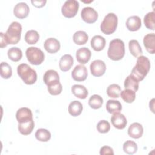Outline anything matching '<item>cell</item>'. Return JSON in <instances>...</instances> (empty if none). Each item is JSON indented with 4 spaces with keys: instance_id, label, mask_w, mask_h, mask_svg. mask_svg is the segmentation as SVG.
<instances>
[{
    "instance_id": "35",
    "label": "cell",
    "mask_w": 155,
    "mask_h": 155,
    "mask_svg": "<svg viewBox=\"0 0 155 155\" xmlns=\"http://www.w3.org/2000/svg\"><path fill=\"white\" fill-rule=\"evenodd\" d=\"M122 99L127 103H132L136 98V92L130 89H125L121 91Z\"/></svg>"
},
{
    "instance_id": "33",
    "label": "cell",
    "mask_w": 155,
    "mask_h": 155,
    "mask_svg": "<svg viewBox=\"0 0 155 155\" xmlns=\"http://www.w3.org/2000/svg\"><path fill=\"white\" fill-rule=\"evenodd\" d=\"M121 93L120 87L116 84L110 85L107 89V95L112 98H117L119 97Z\"/></svg>"
},
{
    "instance_id": "41",
    "label": "cell",
    "mask_w": 155,
    "mask_h": 155,
    "mask_svg": "<svg viewBox=\"0 0 155 155\" xmlns=\"http://www.w3.org/2000/svg\"><path fill=\"white\" fill-rule=\"evenodd\" d=\"M32 4L35 6L36 7H38V8H41V7H42L43 6L45 5L47 1L45 0H41V1H31Z\"/></svg>"
},
{
    "instance_id": "27",
    "label": "cell",
    "mask_w": 155,
    "mask_h": 155,
    "mask_svg": "<svg viewBox=\"0 0 155 155\" xmlns=\"http://www.w3.org/2000/svg\"><path fill=\"white\" fill-rule=\"evenodd\" d=\"M106 109L109 113L113 114L122 110V105L119 101L110 99L106 103Z\"/></svg>"
},
{
    "instance_id": "9",
    "label": "cell",
    "mask_w": 155,
    "mask_h": 155,
    "mask_svg": "<svg viewBox=\"0 0 155 155\" xmlns=\"http://www.w3.org/2000/svg\"><path fill=\"white\" fill-rule=\"evenodd\" d=\"M90 68L93 76L99 77L105 73L106 70V65L102 60L97 59L93 61L90 64Z\"/></svg>"
},
{
    "instance_id": "42",
    "label": "cell",
    "mask_w": 155,
    "mask_h": 155,
    "mask_svg": "<svg viewBox=\"0 0 155 155\" xmlns=\"http://www.w3.org/2000/svg\"><path fill=\"white\" fill-rule=\"evenodd\" d=\"M0 35H1V41H0V45H1V48H4L7 45L5 43V39L4 38V35H3V33L1 32L0 33Z\"/></svg>"
},
{
    "instance_id": "31",
    "label": "cell",
    "mask_w": 155,
    "mask_h": 155,
    "mask_svg": "<svg viewBox=\"0 0 155 155\" xmlns=\"http://www.w3.org/2000/svg\"><path fill=\"white\" fill-rule=\"evenodd\" d=\"M24 39L27 44H35L38 41L39 39V35L37 31L30 30L27 31L25 35Z\"/></svg>"
},
{
    "instance_id": "24",
    "label": "cell",
    "mask_w": 155,
    "mask_h": 155,
    "mask_svg": "<svg viewBox=\"0 0 155 155\" xmlns=\"http://www.w3.org/2000/svg\"><path fill=\"white\" fill-rule=\"evenodd\" d=\"M128 47L131 54L136 58L141 56L143 53L142 48L137 40H130L128 43Z\"/></svg>"
},
{
    "instance_id": "2",
    "label": "cell",
    "mask_w": 155,
    "mask_h": 155,
    "mask_svg": "<svg viewBox=\"0 0 155 155\" xmlns=\"http://www.w3.org/2000/svg\"><path fill=\"white\" fill-rule=\"evenodd\" d=\"M108 56L113 61H119L125 55V45L120 39H114L110 41L107 52Z\"/></svg>"
},
{
    "instance_id": "7",
    "label": "cell",
    "mask_w": 155,
    "mask_h": 155,
    "mask_svg": "<svg viewBox=\"0 0 155 155\" xmlns=\"http://www.w3.org/2000/svg\"><path fill=\"white\" fill-rule=\"evenodd\" d=\"M79 4L76 0H67L63 4L61 12L62 15L68 18H71L76 16L78 12Z\"/></svg>"
},
{
    "instance_id": "20",
    "label": "cell",
    "mask_w": 155,
    "mask_h": 155,
    "mask_svg": "<svg viewBox=\"0 0 155 155\" xmlns=\"http://www.w3.org/2000/svg\"><path fill=\"white\" fill-rule=\"evenodd\" d=\"M92 48L97 51L103 50L105 46L106 41L104 37L100 35L94 36L90 41Z\"/></svg>"
},
{
    "instance_id": "1",
    "label": "cell",
    "mask_w": 155,
    "mask_h": 155,
    "mask_svg": "<svg viewBox=\"0 0 155 155\" xmlns=\"http://www.w3.org/2000/svg\"><path fill=\"white\" fill-rule=\"evenodd\" d=\"M150 69V62L148 58L141 55L137 58L136 65L133 68L131 74L139 82L145 78Z\"/></svg>"
},
{
    "instance_id": "36",
    "label": "cell",
    "mask_w": 155,
    "mask_h": 155,
    "mask_svg": "<svg viewBox=\"0 0 155 155\" xmlns=\"http://www.w3.org/2000/svg\"><path fill=\"white\" fill-rule=\"evenodd\" d=\"M123 150L128 154H133L137 150V145L134 141L127 140L123 145Z\"/></svg>"
},
{
    "instance_id": "21",
    "label": "cell",
    "mask_w": 155,
    "mask_h": 155,
    "mask_svg": "<svg viewBox=\"0 0 155 155\" xmlns=\"http://www.w3.org/2000/svg\"><path fill=\"white\" fill-rule=\"evenodd\" d=\"M73 64V58L68 54L62 56L59 60V68L62 71H68Z\"/></svg>"
},
{
    "instance_id": "38",
    "label": "cell",
    "mask_w": 155,
    "mask_h": 155,
    "mask_svg": "<svg viewBox=\"0 0 155 155\" xmlns=\"http://www.w3.org/2000/svg\"><path fill=\"white\" fill-rule=\"evenodd\" d=\"M96 128L99 133H106L110 131V124L107 120H101L97 123Z\"/></svg>"
},
{
    "instance_id": "37",
    "label": "cell",
    "mask_w": 155,
    "mask_h": 155,
    "mask_svg": "<svg viewBox=\"0 0 155 155\" xmlns=\"http://www.w3.org/2000/svg\"><path fill=\"white\" fill-rule=\"evenodd\" d=\"M1 76L4 79H8L12 76V70L10 65L5 62H2L1 63Z\"/></svg>"
},
{
    "instance_id": "30",
    "label": "cell",
    "mask_w": 155,
    "mask_h": 155,
    "mask_svg": "<svg viewBox=\"0 0 155 155\" xmlns=\"http://www.w3.org/2000/svg\"><path fill=\"white\" fill-rule=\"evenodd\" d=\"M155 13L154 12H150L147 13L143 19V22L145 27L150 30H154L155 25Z\"/></svg>"
},
{
    "instance_id": "25",
    "label": "cell",
    "mask_w": 155,
    "mask_h": 155,
    "mask_svg": "<svg viewBox=\"0 0 155 155\" xmlns=\"http://www.w3.org/2000/svg\"><path fill=\"white\" fill-rule=\"evenodd\" d=\"M82 104L78 101H73L68 105V113L73 116L80 115L82 111Z\"/></svg>"
},
{
    "instance_id": "23",
    "label": "cell",
    "mask_w": 155,
    "mask_h": 155,
    "mask_svg": "<svg viewBox=\"0 0 155 155\" xmlns=\"http://www.w3.org/2000/svg\"><path fill=\"white\" fill-rule=\"evenodd\" d=\"M34 127L35 123L33 119H32L27 122L19 123L18 130L23 135H28L32 132Z\"/></svg>"
},
{
    "instance_id": "5",
    "label": "cell",
    "mask_w": 155,
    "mask_h": 155,
    "mask_svg": "<svg viewBox=\"0 0 155 155\" xmlns=\"http://www.w3.org/2000/svg\"><path fill=\"white\" fill-rule=\"evenodd\" d=\"M118 19L114 13H108L102 21L100 28L102 32L105 35H110L114 33L117 28Z\"/></svg>"
},
{
    "instance_id": "39",
    "label": "cell",
    "mask_w": 155,
    "mask_h": 155,
    "mask_svg": "<svg viewBox=\"0 0 155 155\" xmlns=\"http://www.w3.org/2000/svg\"><path fill=\"white\" fill-rule=\"evenodd\" d=\"M47 89L50 94L55 96V95L59 94L62 92V84L60 82H59L53 85L48 87Z\"/></svg>"
},
{
    "instance_id": "12",
    "label": "cell",
    "mask_w": 155,
    "mask_h": 155,
    "mask_svg": "<svg viewBox=\"0 0 155 155\" xmlns=\"http://www.w3.org/2000/svg\"><path fill=\"white\" fill-rule=\"evenodd\" d=\"M111 121L112 125L119 130L124 129L127 124V120L125 116L119 112L113 113L111 117Z\"/></svg>"
},
{
    "instance_id": "8",
    "label": "cell",
    "mask_w": 155,
    "mask_h": 155,
    "mask_svg": "<svg viewBox=\"0 0 155 155\" xmlns=\"http://www.w3.org/2000/svg\"><path fill=\"white\" fill-rule=\"evenodd\" d=\"M81 16L82 20L88 24L95 22L98 18L97 12L90 7H84L81 11Z\"/></svg>"
},
{
    "instance_id": "11",
    "label": "cell",
    "mask_w": 155,
    "mask_h": 155,
    "mask_svg": "<svg viewBox=\"0 0 155 155\" xmlns=\"http://www.w3.org/2000/svg\"><path fill=\"white\" fill-rule=\"evenodd\" d=\"M43 80L47 87H50L59 82V76L56 71L48 70L44 73Z\"/></svg>"
},
{
    "instance_id": "14",
    "label": "cell",
    "mask_w": 155,
    "mask_h": 155,
    "mask_svg": "<svg viewBox=\"0 0 155 155\" xmlns=\"http://www.w3.org/2000/svg\"><path fill=\"white\" fill-rule=\"evenodd\" d=\"M16 117L18 123H21L32 120L33 114L28 108L22 107L18 110L16 113Z\"/></svg>"
},
{
    "instance_id": "34",
    "label": "cell",
    "mask_w": 155,
    "mask_h": 155,
    "mask_svg": "<svg viewBox=\"0 0 155 155\" xmlns=\"http://www.w3.org/2000/svg\"><path fill=\"white\" fill-rule=\"evenodd\" d=\"M103 104L102 97L98 94L92 95L88 100V105L93 109H98L101 108Z\"/></svg>"
},
{
    "instance_id": "28",
    "label": "cell",
    "mask_w": 155,
    "mask_h": 155,
    "mask_svg": "<svg viewBox=\"0 0 155 155\" xmlns=\"http://www.w3.org/2000/svg\"><path fill=\"white\" fill-rule=\"evenodd\" d=\"M73 39L75 44L78 45H83L88 41V36L86 32L79 30L74 33Z\"/></svg>"
},
{
    "instance_id": "26",
    "label": "cell",
    "mask_w": 155,
    "mask_h": 155,
    "mask_svg": "<svg viewBox=\"0 0 155 155\" xmlns=\"http://www.w3.org/2000/svg\"><path fill=\"white\" fill-rule=\"evenodd\" d=\"M124 87L125 89H130L136 92L139 88V81L130 74L125 79Z\"/></svg>"
},
{
    "instance_id": "13",
    "label": "cell",
    "mask_w": 155,
    "mask_h": 155,
    "mask_svg": "<svg viewBox=\"0 0 155 155\" xmlns=\"http://www.w3.org/2000/svg\"><path fill=\"white\" fill-rule=\"evenodd\" d=\"M30 12L28 5L24 2L18 3L14 7L13 13L16 17L19 19H24L26 18Z\"/></svg>"
},
{
    "instance_id": "29",
    "label": "cell",
    "mask_w": 155,
    "mask_h": 155,
    "mask_svg": "<svg viewBox=\"0 0 155 155\" xmlns=\"http://www.w3.org/2000/svg\"><path fill=\"white\" fill-rule=\"evenodd\" d=\"M8 58L13 62L19 61L22 57V52L18 47H13L8 49L7 51Z\"/></svg>"
},
{
    "instance_id": "40",
    "label": "cell",
    "mask_w": 155,
    "mask_h": 155,
    "mask_svg": "<svg viewBox=\"0 0 155 155\" xmlns=\"http://www.w3.org/2000/svg\"><path fill=\"white\" fill-rule=\"evenodd\" d=\"M99 153L101 155L104 154H114L113 149L109 146H103L101 148Z\"/></svg>"
},
{
    "instance_id": "16",
    "label": "cell",
    "mask_w": 155,
    "mask_h": 155,
    "mask_svg": "<svg viewBox=\"0 0 155 155\" xmlns=\"http://www.w3.org/2000/svg\"><path fill=\"white\" fill-rule=\"evenodd\" d=\"M143 133L142 125L138 122L131 124L128 129V134L134 139H139L142 137Z\"/></svg>"
},
{
    "instance_id": "18",
    "label": "cell",
    "mask_w": 155,
    "mask_h": 155,
    "mask_svg": "<svg viewBox=\"0 0 155 155\" xmlns=\"http://www.w3.org/2000/svg\"><path fill=\"white\" fill-rule=\"evenodd\" d=\"M143 45L147 51L151 54L155 52V35L154 33H148L143 38Z\"/></svg>"
},
{
    "instance_id": "3",
    "label": "cell",
    "mask_w": 155,
    "mask_h": 155,
    "mask_svg": "<svg viewBox=\"0 0 155 155\" xmlns=\"http://www.w3.org/2000/svg\"><path fill=\"white\" fill-rule=\"evenodd\" d=\"M21 31L22 26L21 24L16 21L12 22L8 26L5 33H3L6 44H17L20 40Z\"/></svg>"
},
{
    "instance_id": "15",
    "label": "cell",
    "mask_w": 155,
    "mask_h": 155,
    "mask_svg": "<svg viewBox=\"0 0 155 155\" xmlns=\"http://www.w3.org/2000/svg\"><path fill=\"white\" fill-rule=\"evenodd\" d=\"M44 48L50 53H55L60 49V42L54 38H49L47 39L44 44Z\"/></svg>"
},
{
    "instance_id": "17",
    "label": "cell",
    "mask_w": 155,
    "mask_h": 155,
    "mask_svg": "<svg viewBox=\"0 0 155 155\" xmlns=\"http://www.w3.org/2000/svg\"><path fill=\"white\" fill-rule=\"evenodd\" d=\"M91 55V51L87 47H82L78 49L76 54L77 61L82 64H87L90 59Z\"/></svg>"
},
{
    "instance_id": "4",
    "label": "cell",
    "mask_w": 155,
    "mask_h": 155,
    "mask_svg": "<svg viewBox=\"0 0 155 155\" xmlns=\"http://www.w3.org/2000/svg\"><path fill=\"white\" fill-rule=\"evenodd\" d=\"M17 73L24 82L27 85L33 84L37 80L36 71L27 64L19 65L17 67Z\"/></svg>"
},
{
    "instance_id": "6",
    "label": "cell",
    "mask_w": 155,
    "mask_h": 155,
    "mask_svg": "<svg viewBox=\"0 0 155 155\" xmlns=\"http://www.w3.org/2000/svg\"><path fill=\"white\" fill-rule=\"evenodd\" d=\"M25 54L28 61L33 65H40L44 60V53L37 47H28L26 50Z\"/></svg>"
},
{
    "instance_id": "19",
    "label": "cell",
    "mask_w": 155,
    "mask_h": 155,
    "mask_svg": "<svg viewBox=\"0 0 155 155\" xmlns=\"http://www.w3.org/2000/svg\"><path fill=\"white\" fill-rule=\"evenodd\" d=\"M141 25V19L138 16H130L126 21L127 28L131 31L138 30L140 28Z\"/></svg>"
},
{
    "instance_id": "10",
    "label": "cell",
    "mask_w": 155,
    "mask_h": 155,
    "mask_svg": "<svg viewBox=\"0 0 155 155\" xmlns=\"http://www.w3.org/2000/svg\"><path fill=\"white\" fill-rule=\"evenodd\" d=\"M88 76V71L85 66L83 65H76L71 72L73 79L78 82L85 81Z\"/></svg>"
},
{
    "instance_id": "22",
    "label": "cell",
    "mask_w": 155,
    "mask_h": 155,
    "mask_svg": "<svg viewBox=\"0 0 155 155\" xmlns=\"http://www.w3.org/2000/svg\"><path fill=\"white\" fill-rule=\"evenodd\" d=\"M71 92L76 97L81 99H85L88 94L87 89L82 85L76 84L73 85L71 87Z\"/></svg>"
},
{
    "instance_id": "32",
    "label": "cell",
    "mask_w": 155,
    "mask_h": 155,
    "mask_svg": "<svg viewBox=\"0 0 155 155\" xmlns=\"http://www.w3.org/2000/svg\"><path fill=\"white\" fill-rule=\"evenodd\" d=\"M35 137L40 142H47L51 138V133L47 129L39 128L35 133Z\"/></svg>"
}]
</instances>
